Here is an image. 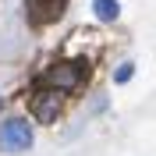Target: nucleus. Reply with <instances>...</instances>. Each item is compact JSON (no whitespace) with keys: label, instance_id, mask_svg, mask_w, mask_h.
Returning <instances> with one entry per match:
<instances>
[{"label":"nucleus","instance_id":"obj_1","mask_svg":"<svg viewBox=\"0 0 156 156\" xmlns=\"http://www.w3.org/2000/svg\"><path fill=\"white\" fill-rule=\"evenodd\" d=\"M0 149L4 153H25V149H32V124L25 117H7L0 124Z\"/></svg>","mask_w":156,"mask_h":156},{"label":"nucleus","instance_id":"obj_2","mask_svg":"<svg viewBox=\"0 0 156 156\" xmlns=\"http://www.w3.org/2000/svg\"><path fill=\"white\" fill-rule=\"evenodd\" d=\"M89 68L85 64H78V60H64V64H53V68L46 71V82L53 92H75L82 82H85Z\"/></svg>","mask_w":156,"mask_h":156},{"label":"nucleus","instance_id":"obj_3","mask_svg":"<svg viewBox=\"0 0 156 156\" xmlns=\"http://www.w3.org/2000/svg\"><path fill=\"white\" fill-rule=\"evenodd\" d=\"M57 114H60V92H53V89H39L36 96H32V117L43 121V124H53Z\"/></svg>","mask_w":156,"mask_h":156},{"label":"nucleus","instance_id":"obj_4","mask_svg":"<svg viewBox=\"0 0 156 156\" xmlns=\"http://www.w3.org/2000/svg\"><path fill=\"white\" fill-rule=\"evenodd\" d=\"M68 0H29V21L32 25H53L64 14Z\"/></svg>","mask_w":156,"mask_h":156},{"label":"nucleus","instance_id":"obj_5","mask_svg":"<svg viewBox=\"0 0 156 156\" xmlns=\"http://www.w3.org/2000/svg\"><path fill=\"white\" fill-rule=\"evenodd\" d=\"M92 11H96L99 21H114L117 14H121V4H117V0H92Z\"/></svg>","mask_w":156,"mask_h":156},{"label":"nucleus","instance_id":"obj_6","mask_svg":"<svg viewBox=\"0 0 156 156\" xmlns=\"http://www.w3.org/2000/svg\"><path fill=\"white\" fill-rule=\"evenodd\" d=\"M128 78H131V64H124V68L117 71V82H128Z\"/></svg>","mask_w":156,"mask_h":156}]
</instances>
